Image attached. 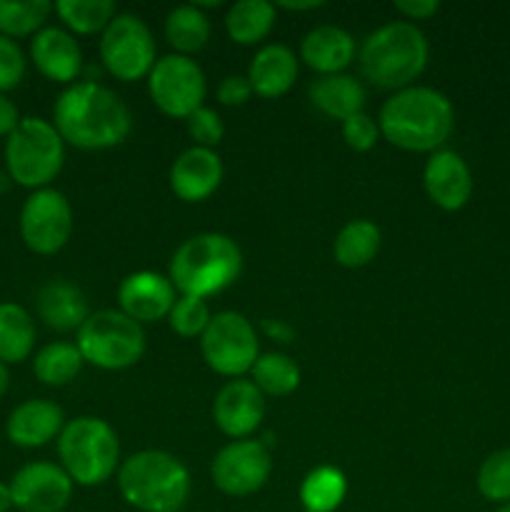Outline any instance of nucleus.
I'll list each match as a JSON object with an SVG mask.
<instances>
[{"label":"nucleus","instance_id":"12","mask_svg":"<svg viewBox=\"0 0 510 512\" xmlns=\"http://www.w3.org/2000/svg\"><path fill=\"white\" fill-rule=\"evenodd\" d=\"M73 235V208L55 188L33 190L20 208V238L35 255H55Z\"/></svg>","mask_w":510,"mask_h":512},{"label":"nucleus","instance_id":"14","mask_svg":"<svg viewBox=\"0 0 510 512\" xmlns=\"http://www.w3.org/2000/svg\"><path fill=\"white\" fill-rule=\"evenodd\" d=\"M73 480L60 465L35 460L10 478V500L20 512H63L73 498Z\"/></svg>","mask_w":510,"mask_h":512},{"label":"nucleus","instance_id":"46","mask_svg":"<svg viewBox=\"0 0 510 512\" xmlns=\"http://www.w3.org/2000/svg\"><path fill=\"white\" fill-rule=\"evenodd\" d=\"M495 512H510V503H505V505H498V508H495Z\"/></svg>","mask_w":510,"mask_h":512},{"label":"nucleus","instance_id":"31","mask_svg":"<svg viewBox=\"0 0 510 512\" xmlns=\"http://www.w3.org/2000/svg\"><path fill=\"white\" fill-rule=\"evenodd\" d=\"M53 10L63 20L65 30L75 35L103 33L118 15L113 0H58Z\"/></svg>","mask_w":510,"mask_h":512},{"label":"nucleus","instance_id":"13","mask_svg":"<svg viewBox=\"0 0 510 512\" xmlns=\"http://www.w3.org/2000/svg\"><path fill=\"white\" fill-rule=\"evenodd\" d=\"M273 460L260 440H233L225 445L210 465V478L220 493L230 498H248L268 483Z\"/></svg>","mask_w":510,"mask_h":512},{"label":"nucleus","instance_id":"19","mask_svg":"<svg viewBox=\"0 0 510 512\" xmlns=\"http://www.w3.org/2000/svg\"><path fill=\"white\" fill-rule=\"evenodd\" d=\"M65 428V415L53 400H25L10 410L5 420V438L23 450H35L60 438Z\"/></svg>","mask_w":510,"mask_h":512},{"label":"nucleus","instance_id":"16","mask_svg":"<svg viewBox=\"0 0 510 512\" xmlns=\"http://www.w3.org/2000/svg\"><path fill=\"white\" fill-rule=\"evenodd\" d=\"M423 183L428 198L448 213L465 208L473 195V175H470L463 155H458L455 150L440 148L430 153L423 170Z\"/></svg>","mask_w":510,"mask_h":512},{"label":"nucleus","instance_id":"32","mask_svg":"<svg viewBox=\"0 0 510 512\" xmlns=\"http://www.w3.org/2000/svg\"><path fill=\"white\" fill-rule=\"evenodd\" d=\"M53 13L48 0H0V35L10 40L33 38Z\"/></svg>","mask_w":510,"mask_h":512},{"label":"nucleus","instance_id":"42","mask_svg":"<svg viewBox=\"0 0 510 512\" xmlns=\"http://www.w3.org/2000/svg\"><path fill=\"white\" fill-rule=\"evenodd\" d=\"M263 328L268 330L270 335H273V338H278L280 343H290V338H293V330L288 328V325H283V323H270V320H265L263 323Z\"/></svg>","mask_w":510,"mask_h":512},{"label":"nucleus","instance_id":"20","mask_svg":"<svg viewBox=\"0 0 510 512\" xmlns=\"http://www.w3.org/2000/svg\"><path fill=\"white\" fill-rule=\"evenodd\" d=\"M223 183V160L215 150H183L170 168V188L183 203H203Z\"/></svg>","mask_w":510,"mask_h":512},{"label":"nucleus","instance_id":"45","mask_svg":"<svg viewBox=\"0 0 510 512\" xmlns=\"http://www.w3.org/2000/svg\"><path fill=\"white\" fill-rule=\"evenodd\" d=\"M8 388H10V370H8V365L0 363V398L8 393Z\"/></svg>","mask_w":510,"mask_h":512},{"label":"nucleus","instance_id":"3","mask_svg":"<svg viewBox=\"0 0 510 512\" xmlns=\"http://www.w3.org/2000/svg\"><path fill=\"white\" fill-rule=\"evenodd\" d=\"M360 73L375 88L403 90L428 65V40L408 20H395L375 28L358 50Z\"/></svg>","mask_w":510,"mask_h":512},{"label":"nucleus","instance_id":"34","mask_svg":"<svg viewBox=\"0 0 510 512\" xmlns=\"http://www.w3.org/2000/svg\"><path fill=\"white\" fill-rule=\"evenodd\" d=\"M475 485L488 503H510V448L495 450L480 463Z\"/></svg>","mask_w":510,"mask_h":512},{"label":"nucleus","instance_id":"37","mask_svg":"<svg viewBox=\"0 0 510 512\" xmlns=\"http://www.w3.org/2000/svg\"><path fill=\"white\" fill-rule=\"evenodd\" d=\"M185 125H188V135L195 140L198 148L213 150L225 135V125L223 120H220V115L215 113L213 108H205V105L195 110V113L185 120Z\"/></svg>","mask_w":510,"mask_h":512},{"label":"nucleus","instance_id":"24","mask_svg":"<svg viewBox=\"0 0 510 512\" xmlns=\"http://www.w3.org/2000/svg\"><path fill=\"white\" fill-rule=\"evenodd\" d=\"M308 98L315 110H320L328 118L340 120V123L348 120L350 115L363 113L365 108L363 83L348 73L320 75L308 88Z\"/></svg>","mask_w":510,"mask_h":512},{"label":"nucleus","instance_id":"21","mask_svg":"<svg viewBox=\"0 0 510 512\" xmlns=\"http://www.w3.org/2000/svg\"><path fill=\"white\" fill-rule=\"evenodd\" d=\"M300 60L320 75H338L355 60V40L338 25H318L300 43Z\"/></svg>","mask_w":510,"mask_h":512},{"label":"nucleus","instance_id":"38","mask_svg":"<svg viewBox=\"0 0 510 512\" xmlns=\"http://www.w3.org/2000/svg\"><path fill=\"white\" fill-rule=\"evenodd\" d=\"M343 138L355 153H368L378 143L380 128L368 113H355L348 120H343Z\"/></svg>","mask_w":510,"mask_h":512},{"label":"nucleus","instance_id":"35","mask_svg":"<svg viewBox=\"0 0 510 512\" xmlns=\"http://www.w3.org/2000/svg\"><path fill=\"white\" fill-rule=\"evenodd\" d=\"M210 318L213 315H210L208 303L200 298H190V295H180L168 313L170 328L180 338H200L205 328H208Z\"/></svg>","mask_w":510,"mask_h":512},{"label":"nucleus","instance_id":"40","mask_svg":"<svg viewBox=\"0 0 510 512\" xmlns=\"http://www.w3.org/2000/svg\"><path fill=\"white\" fill-rule=\"evenodd\" d=\"M438 0H395V10L405 15V20H428L430 15L438 13Z\"/></svg>","mask_w":510,"mask_h":512},{"label":"nucleus","instance_id":"39","mask_svg":"<svg viewBox=\"0 0 510 512\" xmlns=\"http://www.w3.org/2000/svg\"><path fill=\"white\" fill-rule=\"evenodd\" d=\"M253 95V88L248 83V75H228V78L220 80L218 85V100L228 108H238L245 105Z\"/></svg>","mask_w":510,"mask_h":512},{"label":"nucleus","instance_id":"5","mask_svg":"<svg viewBox=\"0 0 510 512\" xmlns=\"http://www.w3.org/2000/svg\"><path fill=\"white\" fill-rule=\"evenodd\" d=\"M118 488L125 503L140 512H178L188 503L190 473L175 455L140 450L118 468Z\"/></svg>","mask_w":510,"mask_h":512},{"label":"nucleus","instance_id":"33","mask_svg":"<svg viewBox=\"0 0 510 512\" xmlns=\"http://www.w3.org/2000/svg\"><path fill=\"white\" fill-rule=\"evenodd\" d=\"M255 388L263 395L285 398L300 385V368L285 353H265L250 368Z\"/></svg>","mask_w":510,"mask_h":512},{"label":"nucleus","instance_id":"44","mask_svg":"<svg viewBox=\"0 0 510 512\" xmlns=\"http://www.w3.org/2000/svg\"><path fill=\"white\" fill-rule=\"evenodd\" d=\"M13 508V500H10V488L8 483H0V512H8Z\"/></svg>","mask_w":510,"mask_h":512},{"label":"nucleus","instance_id":"43","mask_svg":"<svg viewBox=\"0 0 510 512\" xmlns=\"http://www.w3.org/2000/svg\"><path fill=\"white\" fill-rule=\"evenodd\" d=\"M320 0H303V3H298V0H280L278 3V8H285V10H315V8H320Z\"/></svg>","mask_w":510,"mask_h":512},{"label":"nucleus","instance_id":"4","mask_svg":"<svg viewBox=\"0 0 510 512\" xmlns=\"http://www.w3.org/2000/svg\"><path fill=\"white\" fill-rule=\"evenodd\" d=\"M240 270L243 253L233 238L223 233H200L175 250L168 278L180 295L205 300L230 288Z\"/></svg>","mask_w":510,"mask_h":512},{"label":"nucleus","instance_id":"17","mask_svg":"<svg viewBox=\"0 0 510 512\" xmlns=\"http://www.w3.org/2000/svg\"><path fill=\"white\" fill-rule=\"evenodd\" d=\"M175 300L178 298H175V288L168 275L153 273V270L130 273L118 288L120 313H125L140 325L168 318Z\"/></svg>","mask_w":510,"mask_h":512},{"label":"nucleus","instance_id":"26","mask_svg":"<svg viewBox=\"0 0 510 512\" xmlns=\"http://www.w3.org/2000/svg\"><path fill=\"white\" fill-rule=\"evenodd\" d=\"M275 25V5L268 0H238L225 15V30L238 45H255L270 35Z\"/></svg>","mask_w":510,"mask_h":512},{"label":"nucleus","instance_id":"1","mask_svg":"<svg viewBox=\"0 0 510 512\" xmlns=\"http://www.w3.org/2000/svg\"><path fill=\"white\" fill-rule=\"evenodd\" d=\"M53 125L73 148L108 150L128 138L133 118L118 93L98 80H78L55 100Z\"/></svg>","mask_w":510,"mask_h":512},{"label":"nucleus","instance_id":"23","mask_svg":"<svg viewBox=\"0 0 510 512\" xmlns=\"http://www.w3.org/2000/svg\"><path fill=\"white\" fill-rule=\"evenodd\" d=\"M38 315L50 330L70 333L90 318L83 290L65 280H50L38 293Z\"/></svg>","mask_w":510,"mask_h":512},{"label":"nucleus","instance_id":"29","mask_svg":"<svg viewBox=\"0 0 510 512\" xmlns=\"http://www.w3.org/2000/svg\"><path fill=\"white\" fill-rule=\"evenodd\" d=\"M345 493H348L345 475L338 468L320 465L305 475L300 485V503L305 512H335L343 505Z\"/></svg>","mask_w":510,"mask_h":512},{"label":"nucleus","instance_id":"9","mask_svg":"<svg viewBox=\"0 0 510 512\" xmlns=\"http://www.w3.org/2000/svg\"><path fill=\"white\" fill-rule=\"evenodd\" d=\"M200 353L213 373L233 380L240 378L260 358L253 323L235 310H223V313L213 315L205 333L200 335Z\"/></svg>","mask_w":510,"mask_h":512},{"label":"nucleus","instance_id":"15","mask_svg":"<svg viewBox=\"0 0 510 512\" xmlns=\"http://www.w3.org/2000/svg\"><path fill=\"white\" fill-rule=\"evenodd\" d=\"M265 418L263 393L253 380L235 378L220 388L213 403V420L223 435L233 440H248Z\"/></svg>","mask_w":510,"mask_h":512},{"label":"nucleus","instance_id":"10","mask_svg":"<svg viewBox=\"0 0 510 512\" xmlns=\"http://www.w3.org/2000/svg\"><path fill=\"white\" fill-rule=\"evenodd\" d=\"M100 60L115 80L148 78L155 65V40L145 20L133 13L115 15L100 38Z\"/></svg>","mask_w":510,"mask_h":512},{"label":"nucleus","instance_id":"22","mask_svg":"<svg viewBox=\"0 0 510 512\" xmlns=\"http://www.w3.org/2000/svg\"><path fill=\"white\" fill-rule=\"evenodd\" d=\"M298 78V58L288 45L270 43L255 53L248 68V83L260 98H280Z\"/></svg>","mask_w":510,"mask_h":512},{"label":"nucleus","instance_id":"27","mask_svg":"<svg viewBox=\"0 0 510 512\" xmlns=\"http://www.w3.org/2000/svg\"><path fill=\"white\" fill-rule=\"evenodd\" d=\"M165 40L175 48L178 55L198 53L210 40V20L200 8L190 5H178L165 18Z\"/></svg>","mask_w":510,"mask_h":512},{"label":"nucleus","instance_id":"41","mask_svg":"<svg viewBox=\"0 0 510 512\" xmlns=\"http://www.w3.org/2000/svg\"><path fill=\"white\" fill-rule=\"evenodd\" d=\"M23 115H20L18 105L8 98V95L0 93V138H8L15 128L20 125Z\"/></svg>","mask_w":510,"mask_h":512},{"label":"nucleus","instance_id":"7","mask_svg":"<svg viewBox=\"0 0 510 512\" xmlns=\"http://www.w3.org/2000/svg\"><path fill=\"white\" fill-rule=\"evenodd\" d=\"M60 468L70 475L75 485L93 488L103 485L120 468V443L115 430L105 420L75 418L65 423L58 438Z\"/></svg>","mask_w":510,"mask_h":512},{"label":"nucleus","instance_id":"8","mask_svg":"<svg viewBox=\"0 0 510 512\" xmlns=\"http://www.w3.org/2000/svg\"><path fill=\"white\" fill-rule=\"evenodd\" d=\"M75 345L85 363L100 370H125L143 358L145 333L143 325L120 310H100L80 325Z\"/></svg>","mask_w":510,"mask_h":512},{"label":"nucleus","instance_id":"2","mask_svg":"<svg viewBox=\"0 0 510 512\" xmlns=\"http://www.w3.org/2000/svg\"><path fill=\"white\" fill-rule=\"evenodd\" d=\"M453 125L455 110L448 95L425 85H410L393 93L378 115L380 135L410 153L440 150L453 133Z\"/></svg>","mask_w":510,"mask_h":512},{"label":"nucleus","instance_id":"18","mask_svg":"<svg viewBox=\"0 0 510 512\" xmlns=\"http://www.w3.org/2000/svg\"><path fill=\"white\" fill-rule=\"evenodd\" d=\"M30 60L43 78L60 85H73L83 73V50L73 33L45 25L30 38Z\"/></svg>","mask_w":510,"mask_h":512},{"label":"nucleus","instance_id":"11","mask_svg":"<svg viewBox=\"0 0 510 512\" xmlns=\"http://www.w3.org/2000/svg\"><path fill=\"white\" fill-rule=\"evenodd\" d=\"M148 93L160 113L175 120H188L195 110L203 108L208 85L193 58L173 53L155 60L148 75Z\"/></svg>","mask_w":510,"mask_h":512},{"label":"nucleus","instance_id":"28","mask_svg":"<svg viewBox=\"0 0 510 512\" xmlns=\"http://www.w3.org/2000/svg\"><path fill=\"white\" fill-rule=\"evenodd\" d=\"M380 228L370 220H350L335 235L333 253L343 268H363L378 255Z\"/></svg>","mask_w":510,"mask_h":512},{"label":"nucleus","instance_id":"36","mask_svg":"<svg viewBox=\"0 0 510 512\" xmlns=\"http://www.w3.org/2000/svg\"><path fill=\"white\" fill-rule=\"evenodd\" d=\"M25 70H28V60L18 40L0 35V93L8 95L10 90L18 88L25 80Z\"/></svg>","mask_w":510,"mask_h":512},{"label":"nucleus","instance_id":"25","mask_svg":"<svg viewBox=\"0 0 510 512\" xmlns=\"http://www.w3.org/2000/svg\"><path fill=\"white\" fill-rule=\"evenodd\" d=\"M35 348L33 315L18 303H0V363L18 365Z\"/></svg>","mask_w":510,"mask_h":512},{"label":"nucleus","instance_id":"30","mask_svg":"<svg viewBox=\"0 0 510 512\" xmlns=\"http://www.w3.org/2000/svg\"><path fill=\"white\" fill-rule=\"evenodd\" d=\"M85 360L80 355L78 345L75 343H50L38 350L33 360V373L35 378L50 388H60L75 380V375L83 370Z\"/></svg>","mask_w":510,"mask_h":512},{"label":"nucleus","instance_id":"6","mask_svg":"<svg viewBox=\"0 0 510 512\" xmlns=\"http://www.w3.org/2000/svg\"><path fill=\"white\" fill-rule=\"evenodd\" d=\"M5 170L15 185L28 190L50 188L65 163V143L55 125L38 115H25L5 138Z\"/></svg>","mask_w":510,"mask_h":512}]
</instances>
